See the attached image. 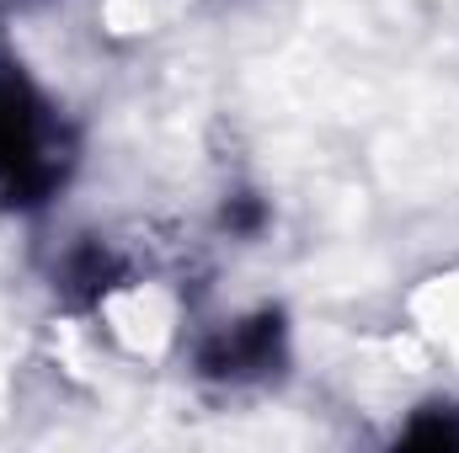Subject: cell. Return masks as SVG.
Instances as JSON below:
<instances>
[{
  "instance_id": "6da1fadb",
  "label": "cell",
  "mask_w": 459,
  "mask_h": 453,
  "mask_svg": "<svg viewBox=\"0 0 459 453\" xmlns=\"http://www.w3.org/2000/svg\"><path fill=\"white\" fill-rule=\"evenodd\" d=\"M65 133L32 81L0 64V203H43L65 182Z\"/></svg>"
},
{
  "instance_id": "3957f363",
  "label": "cell",
  "mask_w": 459,
  "mask_h": 453,
  "mask_svg": "<svg viewBox=\"0 0 459 453\" xmlns=\"http://www.w3.org/2000/svg\"><path fill=\"white\" fill-rule=\"evenodd\" d=\"M406 449H459V411H422L406 432Z\"/></svg>"
},
{
  "instance_id": "277c9868",
  "label": "cell",
  "mask_w": 459,
  "mask_h": 453,
  "mask_svg": "<svg viewBox=\"0 0 459 453\" xmlns=\"http://www.w3.org/2000/svg\"><path fill=\"white\" fill-rule=\"evenodd\" d=\"M225 225H230V229H240V235H246V229H256V225H262V209H256L251 198H240L235 209H225Z\"/></svg>"
},
{
  "instance_id": "7a4b0ae2",
  "label": "cell",
  "mask_w": 459,
  "mask_h": 453,
  "mask_svg": "<svg viewBox=\"0 0 459 453\" xmlns=\"http://www.w3.org/2000/svg\"><path fill=\"white\" fill-rule=\"evenodd\" d=\"M283 346V321L278 315H251L240 326H230L204 346V373L209 379H256L278 363Z\"/></svg>"
}]
</instances>
